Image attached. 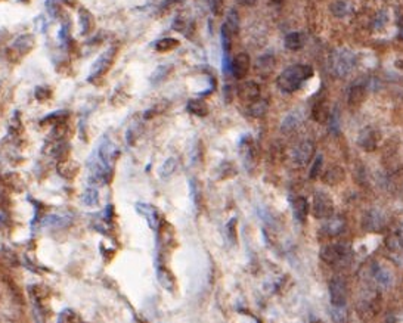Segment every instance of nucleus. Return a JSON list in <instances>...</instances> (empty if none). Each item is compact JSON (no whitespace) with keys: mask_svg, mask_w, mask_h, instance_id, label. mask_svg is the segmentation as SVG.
Listing matches in <instances>:
<instances>
[{"mask_svg":"<svg viewBox=\"0 0 403 323\" xmlns=\"http://www.w3.org/2000/svg\"><path fill=\"white\" fill-rule=\"evenodd\" d=\"M313 75V68L310 65H302L296 64L285 68L278 77L276 85L278 87L285 92V93H292L297 92L306 80H309Z\"/></svg>","mask_w":403,"mask_h":323,"instance_id":"1","label":"nucleus"},{"mask_svg":"<svg viewBox=\"0 0 403 323\" xmlns=\"http://www.w3.org/2000/svg\"><path fill=\"white\" fill-rule=\"evenodd\" d=\"M356 65V56L350 51H336L331 55V68L337 77L349 75Z\"/></svg>","mask_w":403,"mask_h":323,"instance_id":"2","label":"nucleus"},{"mask_svg":"<svg viewBox=\"0 0 403 323\" xmlns=\"http://www.w3.org/2000/svg\"><path fill=\"white\" fill-rule=\"evenodd\" d=\"M350 254V250L347 245L343 244H331L320 250V260L329 266H337L346 261L347 255Z\"/></svg>","mask_w":403,"mask_h":323,"instance_id":"3","label":"nucleus"},{"mask_svg":"<svg viewBox=\"0 0 403 323\" xmlns=\"http://www.w3.org/2000/svg\"><path fill=\"white\" fill-rule=\"evenodd\" d=\"M312 213L316 219H328L334 214V203L325 192H316L312 203Z\"/></svg>","mask_w":403,"mask_h":323,"instance_id":"4","label":"nucleus"},{"mask_svg":"<svg viewBox=\"0 0 403 323\" xmlns=\"http://www.w3.org/2000/svg\"><path fill=\"white\" fill-rule=\"evenodd\" d=\"M315 153V143L312 140H303L300 145H297L292 151L291 159L296 167H306Z\"/></svg>","mask_w":403,"mask_h":323,"instance_id":"5","label":"nucleus"},{"mask_svg":"<svg viewBox=\"0 0 403 323\" xmlns=\"http://www.w3.org/2000/svg\"><path fill=\"white\" fill-rule=\"evenodd\" d=\"M329 295L334 307H343L347 300V287L343 279H333L329 282Z\"/></svg>","mask_w":403,"mask_h":323,"instance_id":"6","label":"nucleus"},{"mask_svg":"<svg viewBox=\"0 0 403 323\" xmlns=\"http://www.w3.org/2000/svg\"><path fill=\"white\" fill-rule=\"evenodd\" d=\"M250 65H251L250 56L247 53H239L231 62V72L235 78H244L250 71Z\"/></svg>","mask_w":403,"mask_h":323,"instance_id":"7","label":"nucleus"},{"mask_svg":"<svg viewBox=\"0 0 403 323\" xmlns=\"http://www.w3.org/2000/svg\"><path fill=\"white\" fill-rule=\"evenodd\" d=\"M346 229V220L341 216H331L326 219V223L322 226V233H325L329 238L338 236L340 233H343Z\"/></svg>","mask_w":403,"mask_h":323,"instance_id":"8","label":"nucleus"},{"mask_svg":"<svg viewBox=\"0 0 403 323\" xmlns=\"http://www.w3.org/2000/svg\"><path fill=\"white\" fill-rule=\"evenodd\" d=\"M116 49L114 48H111V49H108V51L105 52L103 55H102L101 58L95 62V67H93V69H92V77L90 78H95V77H101L102 74H105L106 71H108V68L111 67V64H113V61H114V56H116Z\"/></svg>","mask_w":403,"mask_h":323,"instance_id":"9","label":"nucleus"},{"mask_svg":"<svg viewBox=\"0 0 403 323\" xmlns=\"http://www.w3.org/2000/svg\"><path fill=\"white\" fill-rule=\"evenodd\" d=\"M357 143L362 149L365 151H375L377 149V145H378V135L377 132H374L372 129H363L360 132V135L357 137Z\"/></svg>","mask_w":403,"mask_h":323,"instance_id":"10","label":"nucleus"},{"mask_svg":"<svg viewBox=\"0 0 403 323\" xmlns=\"http://www.w3.org/2000/svg\"><path fill=\"white\" fill-rule=\"evenodd\" d=\"M238 95L241 99H244L247 102H252V101L260 98V87L255 82H245L239 86Z\"/></svg>","mask_w":403,"mask_h":323,"instance_id":"11","label":"nucleus"},{"mask_svg":"<svg viewBox=\"0 0 403 323\" xmlns=\"http://www.w3.org/2000/svg\"><path fill=\"white\" fill-rule=\"evenodd\" d=\"M384 224H386L384 216L377 210L370 211L365 217V221H363V227L367 230H372V232H380L384 227Z\"/></svg>","mask_w":403,"mask_h":323,"instance_id":"12","label":"nucleus"},{"mask_svg":"<svg viewBox=\"0 0 403 323\" xmlns=\"http://www.w3.org/2000/svg\"><path fill=\"white\" fill-rule=\"evenodd\" d=\"M372 276H374L375 282L381 288H390L393 285V274H391V272L388 269L383 267V266H374Z\"/></svg>","mask_w":403,"mask_h":323,"instance_id":"13","label":"nucleus"},{"mask_svg":"<svg viewBox=\"0 0 403 323\" xmlns=\"http://www.w3.org/2000/svg\"><path fill=\"white\" fill-rule=\"evenodd\" d=\"M136 210H137V211L146 219V221L150 223V226H151L152 229L157 230V227H158V221H160L157 210H155L152 205H146V204H137Z\"/></svg>","mask_w":403,"mask_h":323,"instance_id":"14","label":"nucleus"},{"mask_svg":"<svg viewBox=\"0 0 403 323\" xmlns=\"http://www.w3.org/2000/svg\"><path fill=\"white\" fill-rule=\"evenodd\" d=\"M275 68V58L272 55H266V56H262L257 64H255V69L257 72L262 75V77H268L269 74L273 71Z\"/></svg>","mask_w":403,"mask_h":323,"instance_id":"15","label":"nucleus"},{"mask_svg":"<svg viewBox=\"0 0 403 323\" xmlns=\"http://www.w3.org/2000/svg\"><path fill=\"white\" fill-rule=\"evenodd\" d=\"M365 96H367V92H365V87H363V86L362 85L352 86L350 90H349V105H350L352 108L359 106L360 103L363 102Z\"/></svg>","mask_w":403,"mask_h":323,"instance_id":"16","label":"nucleus"},{"mask_svg":"<svg viewBox=\"0 0 403 323\" xmlns=\"http://www.w3.org/2000/svg\"><path fill=\"white\" fill-rule=\"evenodd\" d=\"M34 46V37L33 35H22V37H19L17 42L14 43V46H12V49H11V53H14V52H17V53H28L30 52V49Z\"/></svg>","mask_w":403,"mask_h":323,"instance_id":"17","label":"nucleus"},{"mask_svg":"<svg viewBox=\"0 0 403 323\" xmlns=\"http://www.w3.org/2000/svg\"><path fill=\"white\" fill-rule=\"evenodd\" d=\"M292 211H294V216H296L297 220H306V217L309 214V204H307V201L303 196H299V198L292 199Z\"/></svg>","mask_w":403,"mask_h":323,"instance_id":"18","label":"nucleus"},{"mask_svg":"<svg viewBox=\"0 0 403 323\" xmlns=\"http://www.w3.org/2000/svg\"><path fill=\"white\" fill-rule=\"evenodd\" d=\"M71 221V217L68 214H51L48 216L45 220H43V224L48 226V227H64L67 226L68 223Z\"/></svg>","mask_w":403,"mask_h":323,"instance_id":"19","label":"nucleus"},{"mask_svg":"<svg viewBox=\"0 0 403 323\" xmlns=\"http://www.w3.org/2000/svg\"><path fill=\"white\" fill-rule=\"evenodd\" d=\"M312 115H313L315 121H318L320 124L326 123V121L329 119V109H328L326 103H323L322 101L318 103H315V106H313V109H312Z\"/></svg>","mask_w":403,"mask_h":323,"instance_id":"20","label":"nucleus"},{"mask_svg":"<svg viewBox=\"0 0 403 323\" xmlns=\"http://www.w3.org/2000/svg\"><path fill=\"white\" fill-rule=\"evenodd\" d=\"M268 111V102L265 99H255L248 105V112L252 117H263Z\"/></svg>","mask_w":403,"mask_h":323,"instance_id":"21","label":"nucleus"},{"mask_svg":"<svg viewBox=\"0 0 403 323\" xmlns=\"http://www.w3.org/2000/svg\"><path fill=\"white\" fill-rule=\"evenodd\" d=\"M323 179H325V182L328 185H337V183L343 182V179H344V170L341 167H331L329 170L325 173Z\"/></svg>","mask_w":403,"mask_h":323,"instance_id":"22","label":"nucleus"},{"mask_svg":"<svg viewBox=\"0 0 403 323\" xmlns=\"http://www.w3.org/2000/svg\"><path fill=\"white\" fill-rule=\"evenodd\" d=\"M188 111L192 112V114H195V115L204 117V115H207L208 108H207V103L201 101V99H192V101H189V103H188Z\"/></svg>","mask_w":403,"mask_h":323,"instance_id":"23","label":"nucleus"},{"mask_svg":"<svg viewBox=\"0 0 403 323\" xmlns=\"http://www.w3.org/2000/svg\"><path fill=\"white\" fill-rule=\"evenodd\" d=\"M303 35L300 33H289L285 37V48L289 51H299L300 48H303Z\"/></svg>","mask_w":403,"mask_h":323,"instance_id":"24","label":"nucleus"},{"mask_svg":"<svg viewBox=\"0 0 403 323\" xmlns=\"http://www.w3.org/2000/svg\"><path fill=\"white\" fill-rule=\"evenodd\" d=\"M331 12L337 18H344L350 12V5L344 0H337L331 5Z\"/></svg>","mask_w":403,"mask_h":323,"instance_id":"25","label":"nucleus"},{"mask_svg":"<svg viewBox=\"0 0 403 323\" xmlns=\"http://www.w3.org/2000/svg\"><path fill=\"white\" fill-rule=\"evenodd\" d=\"M82 201H83L84 205L87 207H96L99 204V195H98V190L95 187H89L86 189L82 196Z\"/></svg>","mask_w":403,"mask_h":323,"instance_id":"26","label":"nucleus"},{"mask_svg":"<svg viewBox=\"0 0 403 323\" xmlns=\"http://www.w3.org/2000/svg\"><path fill=\"white\" fill-rule=\"evenodd\" d=\"M179 46V42L176 38H171V37H167V38H161L157 42L155 45V49L158 52H170L173 51L174 48Z\"/></svg>","mask_w":403,"mask_h":323,"instance_id":"27","label":"nucleus"},{"mask_svg":"<svg viewBox=\"0 0 403 323\" xmlns=\"http://www.w3.org/2000/svg\"><path fill=\"white\" fill-rule=\"evenodd\" d=\"M226 27L229 28V31L232 34H238V31H239V17H238V12H236L235 9H231L229 11L228 21H226Z\"/></svg>","mask_w":403,"mask_h":323,"instance_id":"28","label":"nucleus"},{"mask_svg":"<svg viewBox=\"0 0 403 323\" xmlns=\"http://www.w3.org/2000/svg\"><path fill=\"white\" fill-rule=\"evenodd\" d=\"M299 124H300L299 115H297L296 112H291L289 115H286L285 119H284V123H282V130H284V132H291V130H294Z\"/></svg>","mask_w":403,"mask_h":323,"instance_id":"29","label":"nucleus"},{"mask_svg":"<svg viewBox=\"0 0 403 323\" xmlns=\"http://www.w3.org/2000/svg\"><path fill=\"white\" fill-rule=\"evenodd\" d=\"M176 167H177V161H176V158H168L167 161L161 166V173H160V174L166 179V177L171 176V174L174 173Z\"/></svg>","mask_w":403,"mask_h":323,"instance_id":"30","label":"nucleus"},{"mask_svg":"<svg viewBox=\"0 0 403 323\" xmlns=\"http://www.w3.org/2000/svg\"><path fill=\"white\" fill-rule=\"evenodd\" d=\"M231 31L229 28L226 27V24L222 27V43H223V49H225V53L231 51Z\"/></svg>","mask_w":403,"mask_h":323,"instance_id":"31","label":"nucleus"},{"mask_svg":"<svg viewBox=\"0 0 403 323\" xmlns=\"http://www.w3.org/2000/svg\"><path fill=\"white\" fill-rule=\"evenodd\" d=\"M320 169H322V155H318L316 159H315V164H313V167L310 170V177L312 179H316L319 176Z\"/></svg>","mask_w":403,"mask_h":323,"instance_id":"32","label":"nucleus"},{"mask_svg":"<svg viewBox=\"0 0 403 323\" xmlns=\"http://www.w3.org/2000/svg\"><path fill=\"white\" fill-rule=\"evenodd\" d=\"M80 19H82V24H83V31L84 33H87L89 30H90V27H92V22H87V19H92V17H90V14L86 11V9H82V17H80Z\"/></svg>","mask_w":403,"mask_h":323,"instance_id":"33","label":"nucleus"},{"mask_svg":"<svg viewBox=\"0 0 403 323\" xmlns=\"http://www.w3.org/2000/svg\"><path fill=\"white\" fill-rule=\"evenodd\" d=\"M208 5H210L211 11H213L214 14H220L222 6H223V0H208Z\"/></svg>","mask_w":403,"mask_h":323,"instance_id":"34","label":"nucleus"},{"mask_svg":"<svg viewBox=\"0 0 403 323\" xmlns=\"http://www.w3.org/2000/svg\"><path fill=\"white\" fill-rule=\"evenodd\" d=\"M396 235H397V238L400 240V245H402V250H403V224L399 226V229L396 230Z\"/></svg>","mask_w":403,"mask_h":323,"instance_id":"35","label":"nucleus"},{"mask_svg":"<svg viewBox=\"0 0 403 323\" xmlns=\"http://www.w3.org/2000/svg\"><path fill=\"white\" fill-rule=\"evenodd\" d=\"M3 221H5V216H3V214H2V213H0V224H2V223H3Z\"/></svg>","mask_w":403,"mask_h":323,"instance_id":"36","label":"nucleus"},{"mask_svg":"<svg viewBox=\"0 0 403 323\" xmlns=\"http://www.w3.org/2000/svg\"><path fill=\"white\" fill-rule=\"evenodd\" d=\"M272 2H273V3H276V5H279V3H282L284 0H272Z\"/></svg>","mask_w":403,"mask_h":323,"instance_id":"37","label":"nucleus"},{"mask_svg":"<svg viewBox=\"0 0 403 323\" xmlns=\"http://www.w3.org/2000/svg\"><path fill=\"white\" fill-rule=\"evenodd\" d=\"M399 37H400V38H402V40H403V27H402V28H400V35H399Z\"/></svg>","mask_w":403,"mask_h":323,"instance_id":"38","label":"nucleus"}]
</instances>
